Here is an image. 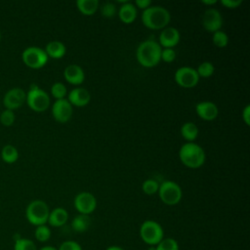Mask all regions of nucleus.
<instances>
[{
	"instance_id": "1",
	"label": "nucleus",
	"mask_w": 250,
	"mask_h": 250,
	"mask_svg": "<svg viewBox=\"0 0 250 250\" xmlns=\"http://www.w3.org/2000/svg\"><path fill=\"white\" fill-rule=\"evenodd\" d=\"M161 46L155 40H145L137 48V61L144 67H153L157 65L161 60Z\"/></svg>"
},
{
	"instance_id": "2",
	"label": "nucleus",
	"mask_w": 250,
	"mask_h": 250,
	"mask_svg": "<svg viewBox=\"0 0 250 250\" xmlns=\"http://www.w3.org/2000/svg\"><path fill=\"white\" fill-rule=\"evenodd\" d=\"M170 20L169 11L162 6H150L142 14V21L149 29H163L168 25Z\"/></svg>"
},
{
	"instance_id": "3",
	"label": "nucleus",
	"mask_w": 250,
	"mask_h": 250,
	"mask_svg": "<svg viewBox=\"0 0 250 250\" xmlns=\"http://www.w3.org/2000/svg\"><path fill=\"white\" fill-rule=\"evenodd\" d=\"M179 157L182 163L191 169L201 167L205 162V151L197 144L190 142L183 145L179 150Z\"/></svg>"
},
{
	"instance_id": "4",
	"label": "nucleus",
	"mask_w": 250,
	"mask_h": 250,
	"mask_svg": "<svg viewBox=\"0 0 250 250\" xmlns=\"http://www.w3.org/2000/svg\"><path fill=\"white\" fill-rule=\"evenodd\" d=\"M50 209L47 203L40 199L32 200L25 209V218L29 224L38 227L48 222Z\"/></svg>"
},
{
	"instance_id": "5",
	"label": "nucleus",
	"mask_w": 250,
	"mask_h": 250,
	"mask_svg": "<svg viewBox=\"0 0 250 250\" xmlns=\"http://www.w3.org/2000/svg\"><path fill=\"white\" fill-rule=\"evenodd\" d=\"M140 236L146 244L155 246L164 238V231L159 223L146 220L141 225Z\"/></svg>"
},
{
	"instance_id": "6",
	"label": "nucleus",
	"mask_w": 250,
	"mask_h": 250,
	"mask_svg": "<svg viewBox=\"0 0 250 250\" xmlns=\"http://www.w3.org/2000/svg\"><path fill=\"white\" fill-rule=\"evenodd\" d=\"M25 103L33 111L43 112L47 110L50 105V97L37 85H32L26 93Z\"/></svg>"
},
{
	"instance_id": "7",
	"label": "nucleus",
	"mask_w": 250,
	"mask_h": 250,
	"mask_svg": "<svg viewBox=\"0 0 250 250\" xmlns=\"http://www.w3.org/2000/svg\"><path fill=\"white\" fill-rule=\"evenodd\" d=\"M158 194L164 204L172 206L181 201L183 191L177 183L173 181H164L159 185Z\"/></svg>"
},
{
	"instance_id": "8",
	"label": "nucleus",
	"mask_w": 250,
	"mask_h": 250,
	"mask_svg": "<svg viewBox=\"0 0 250 250\" xmlns=\"http://www.w3.org/2000/svg\"><path fill=\"white\" fill-rule=\"evenodd\" d=\"M48 56L45 51L36 46H30L23 50L21 60L23 63L32 69L43 67L48 62Z\"/></svg>"
},
{
	"instance_id": "9",
	"label": "nucleus",
	"mask_w": 250,
	"mask_h": 250,
	"mask_svg": "<svg viewBox=\"0 0 250 250\" xmlns=\"http://www.w3.org/2000/svg\"><path fill=\"white\" fill-rule=\"evenodd\" d=\"M174 77L176 83L180 87L186 89L195 87L199 81V76L196 72V69L190 66H182L178 68L175 72Z\"/></svg>"
},
{
	"instance_id": "10",
	"label": "nucleus",
	"mask_w": 250,
	"mask_h": 250,
	"mask_svg": "<svg viewBox=\"0 0 250 250\" xmlns=\"http://www.w3.org/2000/svg\"><path fill=\"white\" fill-rule=\"evenodd\" d=\"M74 207L79 214L90 215L97 207V199L93 193L82 191L75 196Z\"/></svg>"
},
{
	"instance_id": "11",
	"label": "nucleus",
	"mask_w": 250,
	"mask_h": 250,
	"mask_svg": "<svg viewBox=\"0 0 250 250\" xmlns=\"http://www.w3.org/2000/svg\"><path fill=\"white\" fill-rule=\"evenodd\" d=\"M26 99V93L23 89L15 87L6 92L3 97V104L6 109L15 110L20 108L24 103Z\"/></svg>"
},
{
	"instance_id": "12",
	"label": "nucleus",
	"mask_w": 250,
	"mask_h": 250,
	"mask_svg": "<svg viewBox=\"0 0 250 250\" xmlns=\"http://www.w3.org/2000/svg\"><path fill=\"white\" fill-rule=\"evenodd\" d=\"M202 26L208 32H216L223 25V18L221 13L214 8L207 9L202 16Z\"/></svg>"
},
{
	"instance_id": "13",
	"label": "nucleus",
	"mask_w": 250,
	"mask_h": 250,
	"mask_svg": "<svg viewBox=\"0 0 250 250\" xmlns=\"http://www.w3.org/2000/svg\"><path fill=\"white\" fill-rule=\"evenodd\" d=\"M72 105L66 99L57 100L52 105V115L60 123L67 122L72 116Z\"/></svg>"
},
{
	"instance_id": "14",
	"label": "nucleus",
	"mask_w": 250,
	"mask_h": 250,
	"mask_svg": "<svg viewBox=\"0 0 250 250\" xmlns=\"http://www.w3.org/2000/svg\"><path fill=\"white\" fill-rule=\"evenodd\" d=\"M195 111L197 115L205 121H212L216 119L219 114V109L216 104L209 101L197 103L195 105Z\"/></svg>"
},
{
	"instance_id": "15",
	"label": "nucleus",
	"mask_w": 250,
	"mask_h": 250,
	"mask_svg": "<svg viewBox=\"0 0 250 250\" xmlns=\"http://www.w3.org/2000/svg\"><path fill=\"white\" fill-rule=\"evenodd\" d=\"M90 100H91V95L89 91L82 87L74 88L68 93L67 101L71 105L82 107L87 105Z\"/></svg>"
},
{
	"instance_id": "16",
	"label": "nucleus",
	"mask_w": 250,
	"mask_h": 250,
	"mask_svg": "<svg viewBox=\"0 0 250 250\" xmlns=\"http://www.w3.org/2000/svg\"><path fill=\"white\" fill-rule=\"evenodd\" d=\"M180 41V32L175 27H165L159 35V45L164 48H173Z\"/></svg>"
},
{
	"instance_id": "17",
	"label": "nucleus",
	"mask_w": 250,
	"mask_h": 250,
	"mask_svg": "<svg viewBox=\"0 0 250 250\" xmlns=\"http://www.w3.org/2000/svg\"><path fill=\"white\" fill-rule=\"evenodd\" d=\"M64 79L72 85H80L84 82L85 73L81 66L77 64H69L63 70Z\"/></svg>"
},
{
	"instance_id": "18",
	"label": "nucleus",
	"mask_w": 250,
	"mask_h": 250,
	"mask_svg": "<svg viewBox=\"0 0 250 250\" xmlns=\"http://www.w3.org/2000/svg\"><path fill=\"white\" fill-rule=\"evenodd\" d=\"M68 220V213L64 208L57 207L50 211L49 218H48V224L55 228L62 227L66 224Z\"/></svg>"
},
{
	"instance_id": "19",
	"label": "nucleus",
	"mask_w": 250,
	"mask_h": 250,
	"mask_svg": "<svg viewBox=\"0 0 250 250\" xmlns=\"http://www.w3.org/2000/svg\"><path fill=\"white\" fill-rule=\"evenodd\" d=\"M118 17L123 23H132L137 18V8L133 3L128 1L127 3L120 6L118 10Z\"/></svg>"
},
{
	"instance_id": "20",
	"label": "nucleus",
	"mask_w": 250,
	"mask_h": 250,
	"mask_svg": "<svg viewBox=\"0 0 250 250\" xmlns=\"http://www.w3.org/2000/svg\"><path fill=\"white\" fill-rule=\"evenodd\" d=\"M44 51L47 54L48 58L50 57L52 59H61L65 55L66 49L62 42L54 40V41H50L46 45Z\"/></svg>"
},
{
	"instance_id": "21",
	"label": "nucleus",
	"mask_w": 250,
	"mask_h": 250,
	"mask_svg": "<svg viewBox=\"0 0 250 250\" xmlns=\"http://www.w3.org/2000/svg\"><path fill=\"white\" fill-rule=\"evenodd\" d=\"M100 2L98 0H77L76 7L78 11L85 16H92L99 8Z\"/></svg>"
},
{
	"instance_id": "22",
	"label": "nucleus",
	"mask_w": 250,
	"mask_h": 250,
	"mask_svg": "<svg viewBox=\"0 0 250 250\" xmlns=\"http://www.w3.org/2000/svg\"><path fill=\"white\" fill-rule=\"evenodd\" d=\"M90 225H91V219L89 215L79 214L75 216L71 221V228L73 230L77 232H84L88 230Z\"/></svg>"
},
{
	"instance_id": "23",
	"label": "nucleus",
	"mask_w": 250,
	"mask_h": 250,
	"mask_svg": "<svg viewBox=\"0 0 250 250\" xmlns=\"http://www.w3.org/2000/svg\"><path fill=\"white\" fill-rule=\"evenodd\" d=\"M182 137L188 141V143L193 142L198 136V128L193 122H186L180 129Z\"/></svg>"
},
{
	"instance_id": "24",
	"label": "nucleus",
	"mask_w": 250,
	"mask_h": 250,
	"mask_svg": "<svg viewBox=\"0 0 250 250\" xmlns=\"http://www.w3.org/2000/svg\"><path fill=\"white\" fill-rule=\"evenodd\" d=\"M1 158L5 163L13 164L19 158V151L13 145H6L1 149Z\"/></svg>"
},
{
	"instance_id": "25",
	"label": "nucleus",
	"mask_w": 250,
	"mask_h": 250,
	"mask_svg": "<svg viewBox=\"0 0 250 250\" xmlns=\"http://www.w3.org/2000/svg\"><path fill=\"white\" fill-rule=\"evenodd\" d=\"M51 229L48 226L46 225H41L36 227L35 230H34V236L36 238V240H38L39 242H46L50 239L51 237Z\"/></svg>"
},
{
	"instance_id": "26",
	"label": "nucleus",
	"mask_w": 250,
	"mask_h": 250,
	"mask_svg": "<svg viewBox=\"0 0 250 250\" xmlns=\"http://www.w3.org/2000/svg\"><path fill=\"white\" fill-rule=\"evenodd\" d=\"M14 250H37V247L31 239L20 237L15 241Z\"/></svg>"
},
{
	"instance_id": "27",
	"label": "nucleus",
	"mask_w": 250,
	"mask_h": 250,
	"mask_svg": "<svg viewBox=\"0 0 250 250\" xmlns=\"http://www.w3.org/2000/svg\"><path fill=\"white\" fill-rule=\"evenodd\" d=\"M155 250H179V244L176 239L166 237L155 245Z\"/></svg>"
},
{
	"instance_id": "28",
	"label": "nucleus",
	"mask_w": 250,
	"mask_h": 250,
	"mask_svg": "<svg viewBox=\"0 0 250 250\" xmlns=\"http://www.w3.org/2000/svg\"><path fill=\"white\" fill-rule=\"evenodd\" d=\"M213 44L218 48H225L229 44V36L226 32L222 30H218L213 33L212 37Z\"/></svg>"
},
{
	"instance_id": "29",
	"label": "nucleus",
	"mask_w": 250,
	"mask_h": 250,
	"mask_svg": "<svg viewBox=\"0 0 250 250\" xmlns=\"http://www.w3.org/2000/svg\"><path fill=\"white\" fill-rule=\"evenodd\" d=\"M214 70H215L214 65L210 62H203L198 65L196 72H197L199 78L200 77L208 78L214 73Z\"/></svg>"
},
{
	"instance_id": "30",
	"label": "nucleus",
	"mask_w": 250,
	"mask_h": 250,
	"mask_svg": "<svg viewBox=\"0 0 250 250\" xmlns=\"http://www.w3.org/2000/svg\"><path fill=\"white\" fill-rule=\"evenodd\" d=\"M51 94L57 100L64 99L65 95L67 94L66 87L62 82H56L51 87Z\"/></svg>"
},
{
	"instance_id": "31",
	"label": "nucleus",
	"mask_w": 250,
	"mask_h": 250,
	"mask_svg": "<svg viewBox=\"0 0 250 250\" xmlns=\"http://www.w3.org/2000/svg\"><path fill=\"white\" fill-rule=\"evenodd\" d=\"M158 188H159V184L152 179L146 180L142 185L143 191L147 195H152L156 193L158 191Z\"/></svg>"
},
{
	"instance_id": "32",
	"label": "nucleus",
	"mask_w": 250,
	"mask_h": 250,
	"mask_svg": "<svg viewBox=\"0 0 250 250\" xmlns=\"http://www.w3.org/2000/svg\"><path fill=\"white\" fill-rule=\"evenodd\" d=\"M15 120H16V115L13 110L4 109L0 114V123L5 127L12 126Z\"/></svg>"
},
{
	"instance_id": "33",
	"label": "nucleus",
	"mask_w": 250,
	"mask_h": 250,
	"mask_svg": "<svg viewBox=\"0 0 250 250\" xmlns=\"http://www.w3.org/2000/svg\"><path fill=\"white\" fill-rule=\"evenodd\" d=\"M101 13L104 18H112L116 14V7L113 3L106 2L103 4L101 8Z\"/></svg>"
},
{
	"instance_id": "34",
	"label": "nucleus",
	"mask_w": 250,
	"mask_h": 250,
	"mask_svg": "<svg viewBox=\"0 0 250 250\" xmlns=\"http://www.w3.org/2000/svg\"><path fill=\"white\" fill-rule=\"evenodd\" d=\"M160 59L165 62H172L176 59V52L173 48H164L161 50Z\"/></svg>"
},
{
	"instance_id": "35",
	"label": "nucleus",
	"mask_w": 250,
	"mask_h": 250,
	"mask_svg": "<svg viewBox=\"0 0 250 250\" xmlns=\"http://www.w3.org/2000/svg\"><path fill=\"white\" fill-rule=\"evenodd\" d=\"M58 250H82L81 245L73 240H66L63 241L60 247L58 248Z\"/></svg>"
},
{
	"instance_id": "36",
	"label": "nucleus",
	"mask_w": 250,
	"mask_h": 250,
	"mask_svg": "<svg viewBox=\"0 0 250 250\" xmlns=\"http://www.w3.org/2000/svg\"><path fill=\"white\" fill-rule=\"evenodd\" d=\"M221 4L229 9H235L242 4V0H222Z\"/></svg>"
},
{
	"instance_id": "37",
	"label": "nucleus",
	"mask_w": 250,
	"mask_h": 250,
	"mask_svg": "<svg viewBox=\"0 0 250 250\" xmlns=\"http://www.w3.org/2000/svg\"><path fill=\"white\" fill-rule=\"evenodd\" d=\"M134 5H135L136 8H139V9H142V10H146L148 7H150L151 1L150 0H137Z\"/></svg>"
},
{
	"instance_id": "38",
	"label": "nucleus",
	"mask_w": 250,
	"mask_h": 250,
	"mask_svg": "<svg viewBox=\"0 0 250 250\" xmlns=\"http://www.w3.org/2000/svg\"><path fill=\"white\" fill-rule=\"evenodd\" d=\"M242 119L244 121V123L249 126L250 124V105L247 104L243 110H242Z\"/></svg>"
},
{
	"instance_id": "39",
	"label": "nucleus",
	"mask_w": 250,
	"mask_h": 250,
	"mask_svg": "<svg viewBox=\"0 0 250 250\" xmlns=\"http://www.w3.org/2000/svg\"><path fill=\"white\" fill-rule=\"evenodd\" d=\"M201 3L204 4V5H211L212 6V5H215L217 3V1L216 0H202Z\"/></svg>"
},
{
	"instance_id": "40",
	"label": "nucleus",
	"mask_w": 250,
	"mask_h": 250,
	"mask_svg": "<svg viewBox=\"0 0 250 250\" xmlns=\"http://www.w3.org/2000/svg\"><path fill=\"white\" fill-rule=\"evenodd\" d=\"M39 250H58V248H56L54 246H51V245H47V246L41 247Z\"/></svg>"
},
{
	"instance_id": "41",
	"label": "nucleus",
	"mask_w": 250,
	"mask_h": 250,
	"mask_svg": "<svg viewBox=\"0 0 250 250\" xmlns=\"http://www.w3.org/2000/svg\"><path fill=\"white\" fill-rule=\"evenodd\" d=\"M105 250H124L122 247L120 246H117V245H112V246H109L107 247Z\"/></svg>"
},
{
	"instance_id": "42",
	"label": "nucleus",
	"mask_w": 250,
	"mask_h": 250,
	"mask_svg": "<svg viewBox=\"0 0 250 250\" xmlns=\"http://www.w3.org/2000/svg\"><path fill=\"white\" fill-rule=\"evenodd\" d=\"M0 40H1V32H0Z\"/></svg>"
}]
</instances>
